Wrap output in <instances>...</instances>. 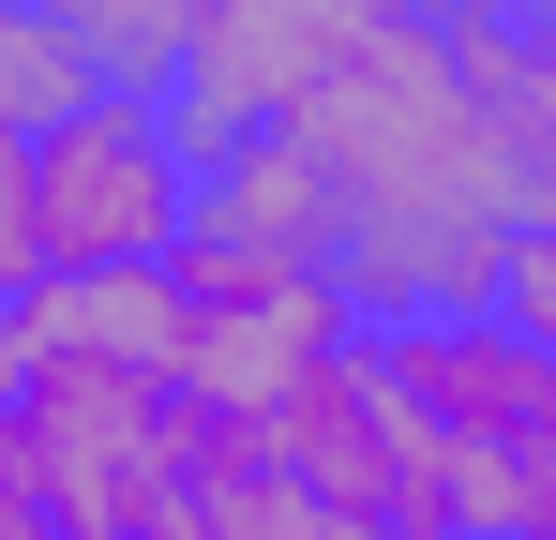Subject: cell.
Here are the masks:
<instances>
[{
  "mask_svg": "<svg viewBox=\"0 0 556 540\" xmlns=\"http://www.w3.org/2000/svg\"><path fill=\"white\" fill-rule=\"evenodd\" d=\"M15 360H30V331H15V300H0V406H15Z\"/></svg>",
  "mask_w": 556,
  "mask_h": 540,
  "instance_id": "cell-11",
  "label": "cell"
},
{
  "mask_svg": "<svg viewBox=\"0 0 556 540\" xmlns=\"http://www.w3.org/2000/svg\"><path fill=\"white\" fill-rule=\"evenodd\" d=\"M496 331H527L556 360V226H511V256H496V300H481Z\"/></svg>",
  "mask_w": 556,
  "mask_h": 540,
  "instance_id": "cell-9",
  "label": "cell"
},
{
  "mask_svg": "<svg viewBox=\"0 0 556 540\" xmlns=\"http://www.w3.org/2000/svg\"><path fill=\"white\" fill-rule=\"evenodd\" d=\"M15 15H46L105 90H166L181 76V30H195V0H15Z\"/></svg>",
  "mask_w": 556,
  "mask_h": 540,
  "instance_id": "cell-7",
  "label": "cell"
},
{
  "mask_svg": "<svg viewBox=\"0 0 556 540\" xmlns=\"http://www.w3.org/2000/svg\"><path fill=\"white\" fill-rule=\"evenodd\" d=\"M256 436H271V465L316 496V511H331V526H406V511H452V496H437V450H421V421L391 406V375H376L362 346H346V360H316V375L286 390Z\"/></svg>",
  "mask_w": 556,
  "mask_h": 540,
  "instance_id": "cell-5",
  "label": "cell"
},
{
  "mask_svg": "<svg viewBox=\"0 0 556 540\" xmlns=\"http://www.w3.org/2000/svg\"><path fill=\"white\" fill-rule=\"evenodd\" d=\"M286 151L316 166L331 210V285L362 331L406 316H481L496 256H511V166L496 120L452 61V0H406L376 46H346L331 76L286 105Z\"/></svg>",
  "mask_w": 556,
  "mask_h": 540,
  "instance_id": "cell-1",
  "label": "cell"
},
{
  "mask_svg": "<svg viewBox=\"0 0 556 540\" xmlns=\"http://www.w3.org/2000/svg\"><path fill=\"white\" fill-rule=\"evenodd\" d=\"M91 90H105V76L46 30V15H15V0H0V136H46V120H61V105H91Z\"/></svg>",
  "mask_w": 556,
  "mask_h": 540,
  "instance_id": "cell-8",
  "label": "cell"
},
{
  "mask_svg": "<svg viewBox=\"0 0 556 540\" xmlns=\"http://www.w3.org/2000/svg\"><path fill=\"white\" fill-rule=\"evenodd\" d=\"M527 15H556V0H527Z\"/></svg>",
  "mask_w": 556,
  "mask_h": 540,
  "instance_id": "cell-12",
  "label": "cell"
},
{
  "mask_svg": "<svg viewBox=\"0 0 556 540\" xmlns=\"http://www.w3.org/2000/svg\"><path fill=\"white\" fill-rule=\"evenodd\" d=\"M166 285H181V406H226V421H271L316 360L362 346L346 285H331V270H301V256L181 241V256H166Z\"/></svg>",
  "mask_w": 556,
  "mask_h": 540,
  "instance_id": "cell-3",
  "label": "cell"
},
{
  "mask_svg": "<svg viewBox=\"0 0 556 540\" xmlns=\"http://www.w3.org/2000/svg\"><path fill=\"white\" fill-rule=\"evenodd\" d=\"M46 285V241H30V136H0V300Z\"/></svg>",
  "mask_w": 556,
  "mask_h": 540,
  "instance_id": "cell-10",
  "label": "cell"
},
{
  "mask_svg": "<svg viewBox=\"0 0 556 540\" xmlns=\"http://www.w3.org/2000/svg\"><path fill=\"white\" fill-rule=\"evenodd\" d=\"M391 15H406V0H195L181 76H166V120L195 136V166L241 151V136H286V105L331 76L346 46H376Z\"/></svg>",
  "mask_w": 556,
  "mask_h": 540,
  "instance_id": "cell-4",
  "label": "cell"
},
{
  "mask_svg": "<svg viewBox=\"0 0 556 540\" xmlns=\"http://www.w3.org/2000/svg\"><path fill=\"white\" fill-rule=\"evenodd\" d=\"M195 136L166 120V90H91L30 136V241L46 285L61 270H166L195 241Z\"/></svg>",
  "mask_w": 556,
  "mask_h": 540,
  "instance_id": "cell-2",
  "label": "cell"
},
{
  "mask_svg": "<svg viewBox=\"0 0 556 540\" xmlns=\"http://www.w3.org/2000/svg\"><path fill=\"white\" fill-rule=\"evenodd\" d=\"M15 331L46 360H121V375H166L181 390V285L166 270H61L15 300Z\"/></svg>",
  "mask_w": 556,
  "mask_h": 540,
  "instance_id": "cell-6",
  "label": "cell"
}]
</instances>
